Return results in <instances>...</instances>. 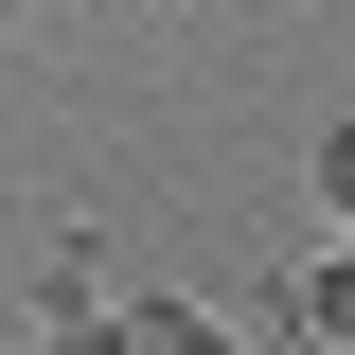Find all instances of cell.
Returning <instances> with one entry per match:
<instances>
[{
	"label": "cell",
	"mask_w": 355,
	"mask_h": 355,
	"mask_svg": "<svg viewBox=\"0 0 355 355\" xmlns=\"http://www.w3.org/2000/svg\"><path fill=\"white\" fill-rule=\"evenodd\" d=\"M266 320H284L302 355H355V249H320V266H302V284H284Z\"/></svg>",
	"instance_id": "6da1fadb"
},
{
	"label": "cell",
	"mask_w": 355,
	"mask_h": 355,
	"mask_svg": "<svg viewBox=\"0 0 355 355\" xmlns=\"http://www.w3.org/2000/svg\"><path fill=\"white\" fill-rule=\"evenodd\" d=\"M320 214H338V231H355V125H338V142H320Z\"/></svg>",
	"instance_id": "7a4b0ae2"
}]
</instances>
